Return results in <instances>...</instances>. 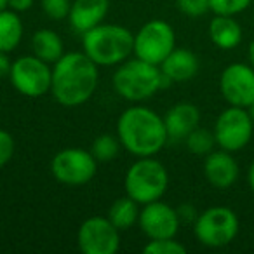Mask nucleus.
<instances>
[{
  "label": "nucleus",
  "mask_w": 254,
  "mask_h": 254,
  "mask_svg": "<svg viewBox=\"0 0 254 254\" xmlns=\"http://www.w3.org/2000/svg\"><path fill=\"white\" fill-rule=\"evenodd\" d=\"M32 49L37 58H40L46 63H56L63 56V40L60 39L56 32L49 28L39 30L32 37Z\"/></svg>",
  "instance_id": "nucleus-19"
},
{
  "label": "nucleus",
  "mask_w": 254,
  "mask_h": 254,
  "mask_svg": "<svg viewBox=\"0 0 254 254\" xmlns=\"http://www.w3.org/2000/svg\"><path fill=\"white\" fill-rule=\"evenodd\" d=\"M247 58H249V64L254 68V40L249 44V49H247Z\"/></svg>",
  "instance_id": "nucleus-33"
},
{
  "label": "nucleus",
  "mask_w": 254,
  "mask_h": 254,
  "mask_svg": "<svg viewBox=\"0 0 254 254\" xmlns=\"http://www.w3.org/2000/svg\"><path fill=\"white\" fill-rule=\"evenodd\" d=\"M209 39L219 49L232 51L242 42V26L233 16L216 14L209 23Z\"/></svg>",
  "instance_id": "nucleus-18"
},
{
  "label": "nucleus",
  "mask_w": 254,
  "mask_h": 254,
  "mask_svg": "<svg viewBox=\"0 0 254 254\" xmlns=\"http://www.w3.org/2000/svg\"><path fill=\"white\" fill-rule=\"evenodd\" d=\"M219 91L228 105L251 106L254 103V68L244 63L228 64L219 77Z\"/></svg>",
  "instance_id": "nucleus-12"
},
{
  "label": "nucleus",
  "mask_w": 254,
  "mask_h": 254,
  "mask_svg": "<svg viewBox=\"0 0 254 254\" xmlns=\"http://www.w3.org/2000/svg\"><path fill=\"white\" fill-rule=\"evenodd\" d=\"M33 5V0H7V7H11L16 12L28 11Z\"/></svg>",
  "instance_id": "nucleus-29"
},
{
  "label": "nucleus",
  "mask_w": 254,
  "mask_h": 254,
  "mask_svg": "<svg viewBox=\"0 0 254 254\" xmlns=\"http://www.w3.org/2000/svg\"><path fill=\"white\" fill-rule=\"evenodd\" d=\"M42 9L51 19L61 21L70 14L71 2L70 0H42Z\"/></svg>",
  "instance_id": "nucleus-26"
},
{
  "label": "nucleus",
  "mask_w": 254,
  "mask_h": 254,
  "mask_svg": "<svg viewBox=\"0 0 254 254\" xmlns=\"http://www.w3.org/2000/svg\"><path fill=\"white\" fill-rule=\"evenodd\" d=\"M176 46V35L169 23L162 19H152L141 26L134 35V51L136 58L148 63L159 64L169 56V53Z\"/></svg>",
  "instance_id": "nucleus-8"
},
{
  "label": "nucleus",
  "mask_w": 254,
  "mask_h": 254,
  "mask_svg": "<svg viewBox=\"0 0 254 254\" xmlns=\"http://www.w3.org/2000/svg\"><path fill=\"white\" fill-rule=\"evenodd\" d=\"M78 249L84 254H115L120 247V230L103 216H92L80 225Z\"/></svg>",
  "instance_id": "nucleus-11"
},
{
  "label": "nucleus",
  "mask_w": 254,
  "mask_h": 254,
  "mask_svg": "<svg viewBox=\"0 0 254 254\" xmlns=\"http://www.w3.org/2000/svg\"><path fill=\"white\" fill-rule=\"evenodd\" d=\"M120 152V139L110 134H101L92 141L91 153L98 162H110Z\"/></svg>",
  "instance_id": "nucleus-23"
},
{
  "label": "nucleus",
  "mask_w": 254,
  "mask_h": 254,
  "mask_svg": "<svg viewBox=\"0 0 254 254\" xmlns=\"http://www.w3.org/2000/svg\"><path fill=\"white\" fill-rule=\"evenodd\" d=\"M98 80V64L87 54L68 53L54 63L51 92L60 105L73 108L92 98Z\"/></svg>",
  "instance_id": "nucleus-1"
},
{
  "label": "nucleus",
  "mask_w": 254,
  "mask_h": 254,
  "mask_svg": "<svg viewBox=\"0 0 254 254\" xmlns=\"http://www.w3.org/2000/svg\"><path fill=\"white\" fill-rule=\"evenodd\" d=\"M239 218L230 207L216 205L197 216L193 232L197 240L205 247H225L233 242L239 233Z\"/></svg>",
  "instance_id": "nucleus-6"
},
{
  "label": "nucleus",
  "mask_w": 254,
  "mask_h": 254,
  "mask_svg": "<svg viewBox=\"0 0 254 254\" xmlns=\"http://www.w3.org/2000/svg\"><path fill=\"white\" fill-rule=\"evenodd\" d=\"M84 53L98 66L120 64L134 51V35L120 25H98L82 37Z\"/></svg>",
  "instance_id": "nucleus-3"
},
{
  "label": "nucleus",
  "mask_w": 254,
  "mask_h": 254,
  "mask_svg": "<svg viewBox=\"0 0 254 254\" xmlns=\"http://www.w3.org/2000/svg\"><path fill=\"white\" fill-rule=\"evenodd\" d=\"M126 191L138 204L160 200L169 185V174L162 162L152 157H141L126 173Z\"/></svg>",
  "instance_id": "nucleus-5"
},
{
  "label": "nucleus",
  "mask_w": 254,
  "mask_h": 254,
  "mask_svg": "<svg viewBox=\"0 0 254 254\" xmlns=\"http://www.w3.org/2000/svg\"><path fill=\"white\" fill-rule=\"evenodd\" d=\"M247 183H249V188L254 191V160L251 162L249 171H247Z\"/></svg>",
  "instance_id": "nucleus-32"
},
{
  "label": "nucleus",
  "mask_w": 254,
  "mask_h": 254,
  "mask_svg": "<svg viewBox=\"0 0 254 254\" xmlns=\"http://www.w3.org/2000/svg\"><path fill=\"white\" fill-rule=\"evenodd\" d=\"M23 37V21L16 11H0V51L11 53L19 46Z\"/></svg>",
  "instance_id": "nucleus-20"
},
{
  "label": "nucleus",
  "mask_w": 254,
  "mask_h": 254,
  "mask_svg": "<svg viewBox=\"0 0 254 254\" xmlns=\"http://www.w3.org/2000/svg\"><path fill=\"white\" fill-rule=\"evenodd\" d=\"M166 122L167 136L173 141H180V139H187L193 129H197L200 124V112L195 105L191 103H178L164 117Z\"/></svg>",
  "instance_id": "nucleus-16"
},
{
  "label": "nucleus",
  "mask_w": 254,
  "mask_h": 254,
  "mask_svg": "<svg viewBox=\"0 0 254 254\" xmlns=\"http://www.w3.org/2000/svg\"><path fill=\"white\" fill-rule=\"evenodd\" d=\"M247 112H249L251 119H253V122H254V103H253L251 106H247Z\"/></svg>",
  "instance_id": "nucleus-34"
},
{
  "label": "nucleus",
  "mask_w": 254,
  "mask_h": 254,
  "mask_svg": "<svg viewBox=\"0 0 254 254\" xmlns=\"http://www.w3.org/2000/svg\"><path fill=\"white\" fill-rule=\"evenodd\" d=\"M98 160L91 152L82 148H66L56 153L51 162L53 176L68 187H82L96 176Z\"/></svg>",
  "instance_id": "nucleus-10"
},
{
  "label": "nucleus",
  "mask_w": 254,
  "mask_h": 254,
  "mask_svg": "<svg viewBox=\"0 0 254 254\" xmlns=\"http://www.w3.org/2000/svg\"><path fill=\"white\" fill-rule=\"evenodd\" d=\"M185 141H187V148L191 153H195V155H209L216 145L214 132L207 131V129H202V127L193 129L187 136Z\"/></svg>",
  "instance_id": "nucleus-22"
},
{
  "label": "nucleus",
  "mask_w": 254,
  "mask_h": 254,
  "mask_svg": "<svg viewBox=\"0 0 254 254\" xmlns=\"http://www.w3.org/2000/svg\"><path fill=\"white\" fill-rule=\"evenodd\" d=\"M120 145L136 157H152L166 146L167 129L164 117L146 106H131L117 120Z\"/></svg>",
  "instance_id": "nucleus-2"
},
{
  "label": "nucleus",
  "mask_w": 254,
  "mask_h": 254,
  "mask_svg": "<svg viewBox=\"0 0 254 254\" xmlns=\"http://www.w3.org/2000/svg\"><path fill=\"white\" fill-rule=\"evenodd\" d=\"M110 9V0H75L71 4L70 25L75 32L84 35L87 30L101 25Z\"/></svg>",
  "instance_id": "nucleus-15"
},
{
  "label": "nucleus",
  "mask_w": 254,
  "mask_h": 254,
  "mask_svg": "<svg viewBox=\"0 0 254 254\" xmlns=\"http://www.w3.org/2000/svg\"><path fill=\"white\" fill-rule=\"evenodd\" d=\"M145 254H187V247L180 244L178 240L173 239H159V240H150L145 247H143Z\"/></svg>",
  "instance_id": "nucleus-24"
},
{
  "label": "nucleus",
  "mask_w": 254,
  "mask_h": 254,
  "mask_svg": "<svg viewBox=\"0 0 254 254\" xmlns=\"http://www.w3.org/2000/svg\"><path fill=\"white\" fill-rule=\"evenodd\" d=\"M9 78L16 91L21 92L23 96L39 98L51 91L53 70L49 68V63L37 58L35 54L21 56L12 63Z\"/></svg>",
  "instance_id": "nucleus-9"
},
{
  "label": "nucleus",
  "mask_w": 254,
  "mask_h": 254,
  "mask_svg": "<svg viewBox=\"0 0 254 254\" xmlns=\"http://www.w3.org/2000/svg\"><path fill=\"white\" fill-rule=\"evenodd\" d=\"M138 223L141 226L143 233L150 240H159L176 237L181 219L180 214H178V209H173L164 202L155 200L145 204L143 211H139Z\"/></svg>",
  "instance_id": "nucleus-13"
},
{
  "label": "nucleus",
  "mask_w": 254,
  "mask_h": 254,
  "mask_svg": "<svg viewBox=\"0 0 254 254\" xmlns=\"http://www.w3.org/2000/svg\"><path fill=\"white\" fill-rule=\"evenodd\" d=\"M7 7V0H0V11H4Z\"/></svg>",
  "instance_id": "nucleus-35"
},
{
  "label": "nucleus",
  "mask_w": 254,
  "mask_h": 254,
  "mask_svg": "<svg viewBox=\"0 0 254 254\" xmlns=\"http://www.w3.org/2000/svg\"><path fill=\"white\" fill-rule=\"evenodd\" d=\"M253 21H254V12H253Z\"/></svg>",
  "instance_id": "nucleus-36"
},
{
  "label": "nucleus",
  "mask_w": 254,
  "mask_h": 254,
  "mask_svg": "<svg viewBox=\"0 0 254 254\" xmlns=\"http://www.w3.org/2000/svg\"><path fill=\"white\" fill-rule=\"evenodd\" d=\"M106 218L117 226V228L122 232V230H129L136 225V221L139 219V209L138 202L134 198H131L129 195L127 197H120L110 205L108 216Z\"/></svg>",
  "instance_id": "nucleus-21"
},
{
  "label": "nucleus",
  "mask_w": 254,
  "mask_h": 254,
  "mask_svg": "<svg viewBox=\"0 0 254 254\" xmlns=\"http://www.w3.org/2000/svg\"><path fill=\"white\" fill-rule=\"evenodd\" d=\"M176 5L183 14L190 16V18H198L211 11L209 0H176Z\"/></svg>",
  "instance_id": "nucleus-27"
},
{
  "label": "nucleus",
  "mask_w": 254,
  "mask_h": 254,
  "mask_svg": "<svg viewBox=\"0 0 254 254\" xmlns=\"http://www.w3.org/2000/svg\"><path fill=\"white\" fill-rule=\"evenodd\" d=\"M113 87L124 99L143 101L162 89V70L139 58L124 61L113 73Z\"/></svg>",
  "instance_id": "nucleus-4"
},
{
  "label": "nucleus",
  "mask_w": 254,
  "mask_h": 254,
  "mask_svg": "<svg viewBox=\"0 0 254 254\" xmlns=\"http://www.w3.org/2000/svg\"><path fill=\"white\" fill-rule=\"evenodd\" d=\"M11 66H12V63L7 58V53L0 51V78L9 77V73H11Z\"/></svg>",
  "instance_id": "nucleus-30"
},
{
  "label": "nucleus",
  "mask_w": 254,
  "mask_h": 254,
  "mask_svg": "<svg viewBox=\"0 0 254 254\" xmlns=\"http://www.w3.org/2000/svg\"><path fill=\"white\" fill-rule=\"evenodd\" d=\"M160 70L173 82H187L198 71V60L191 51L174 47L169 56L160 63Z\"/></svg>",
  "instance_id": "nucleus-17"
},
{
  "label": "nucleus",
  "mask_w": 254,
  "mask_h": 254,
  "mask_svg": "<svg viewBox=\"0 0 254 254\" xmlns=\"http://www.w3.org/2000/svg\"><path fill=\"white\" fill-rule=\"evenodd\" d=\"M178 214H180V219H185V221H195L198 216L191 205H181V207L178 209Z\"/></svg>",
  "instance_id": "nucleus-31"
},
{
  "label": "nucleus",
  "mask_w": 254,
  "mask_h": 254,
  "mask_svg": "<svg viewBox=\"0 0 254 254\" xmlns=\"http://www.w3.org/2000/svg\"><path fill=\"white\" fill-rule=\"evenodd\" d=\"M253 131L254 122L247 108L230 105L218 115L212 132H214L216 145L221 150L233 153L249 145Z\"/></svg>",
  "instance_id": "nucleus-7"
},
{
  "label": "nucleus",
  "mask_w": 254,
  "mask_h": 254,
  "mask_svg": "<svg viewBox=\"0 0 254 254\" xmlns=\"http://www.w3.org/2000/svg\"><path fill=\"white\" fill-rule=\"evenodd\" d=\"M251 4H253V0H209V9L214 14L235 16L246 11Z\"/></svg>",
  "instance_id": "nucleus-25"
},
{
  "label": "nucleus",
  "mask_w": 254,
  "mask_h": 254,
  "mask_svg": "<svg viewBox=\"0 0 254 254\" xmlns=\"http://www.w3.org/2000/svg\"><path fill=\"white\" fill-rule=\"evenodd\" d=\"M14 155V138L11 132L0 129V167H4Z\"/></svg>",
  "instance_id": "nucleus-28"
},
{
  "label": "nucleus",
  "mask_w": 254,
  "mask_h": 254,
  "mask_svg": "<svg viewBox=\"0 0 254 254\" xmlns=\"http://www.w3.org/2000/svg\"><path fill=\"white\" fill-rule=\"evenodd\" d=\"M239 164L232 157V152L219 150L205 155L204 160V176L214 188L226 190L233 187L239 180Z\"/></svg>",
  "instance_id": "nucleus-14"
}]
</instances>
